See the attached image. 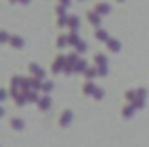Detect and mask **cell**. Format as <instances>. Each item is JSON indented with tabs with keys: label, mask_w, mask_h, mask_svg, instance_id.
<instances>
[{
	"label": "cell",
	"mask_w": 149,
	"mask_h": 147,
	"mask_svg": "<svg viewBox=\"0 0 149 147\" xmlns=\"http://www.w3.org/2000/svg\"><path fill=\"white\" fill-rule=\"evenodd\" d=\"M51 88H53V84H51V83H46V84L42 86V89H44V91H51Z\"/></svg>",
	"instance_id": "19"
},
{
	"label": "cell",
	"mask_w": 149,
	"mask_h": 147,
	"mask_svg": "<svg viewBox=\"0 0 149 147\" xmlns=\"http://www.w3.org/2000/svg\"><path fill=\"white\" fill-rule=\"evenodd\" d=\"M30 70H32V72L35 74V76H37V79H44V70H40L35 63H33V65H30Z\"/></svg>",
	"instance_id": "2"
},
{
	"label": "cell",
	"mask_w": 149,
	"mask_h": 147,
	"mask_svg": "<svg viewBox=\"0 0 149 147\" xmlns=\"http://www.w3.org/2000/svg\"><path fill=\"white\" fill-rule=\"evenodd\" d=\"M137 96H139V98H144V96H146V89H144V88H140V89L137 91Z\"/></svg>",
	"instance_id": "18"
},
{
	"label": "cell",
	"mask_w": 149,
	"mask_h": 147,
	"mask_svg": "<svg viewBox=\"0 0 149 147\" xmlns=\"http://www.w3.org/2000/svg\"><path fill=\"white\" fill-rule=\"evenodd\" d=\"M77 23H79L77 18H68V25H70L72 28H77Z\"/></svg>",
	"instance_id": "13"
},
{
	"label": "cell",
	"mask_w": 149,
	"mask_h": 147,
	"mask_svg": "<svg viewBox=\"0 0 149 147\" xmlns=\"http://www.w3.org/2000/svg\"><path fill=\"white\" fill-rule=\"evenodd\" d=\"M95 89H97V88H95V86H93L91 83H88V84L84 86V93H88V95H91V93H95Z\"/></svg>",
	"instance_id": "8"
},
{
	"label": "cell",
	"mask_w": 149,
	"mask_h": 147,
	"mask_svg": "<svg viewBox=\"0 0 149 147\" xmlns=\"http://www.w3.org/2000/svg\"><path fill=\"white\" fill-rule=\"evenodd\" d=\"M79 51H86V44H83V42H79Z\"/></svg>",
	"instance_id": "24"
},
{
	"label": "cell",
	"mask_w": 149,
	"mask_h": 147,
	"mask_svg": "<svg viewBox=\"0 0 149 147\" xmlns=\"http://www.w3.org/2000/svg\"><path fill=\"white\" fill-rule=\"evenodd\" d=\"M133 110H135V105H130V107H125V110H123V116H125V117H130V116L133 114Z\"/></svg>",
	"instance_id": "7"
},
{
	"label": "cell",
	"mask_w": 149,
	"mask_h": 147,
	"mask_svg": "<svg viewBox=\"0 0 149 147\" xmlns=\"http://www.w3.org/2000/svg\"><path fill=\"white\" fill-rule=\"evenodd\" d=\"M68 44H79V37H77L76 33H72V35L68 37Z\"/></svg>",
	"instance_id": "9"
},
{
	"label": "cell",
	"mask_w": 149,
	"mask_h": 147,
	"mask_svg": "<svg viewBox=\"0 0 149 147\" xmlns=\"http://www.w3.org/2000/svg\"><path fill=\"white\" fill-rule=\"evenodd\" d=\"M13 46L21 47V46H23V40H19V37H13Z\"/></svg>",
	"instance_id": "14"
},
{
	"label": "cell",
	"mask_w": 149,
	"mask_h": 147,
	"mask_svg": "<svg viewBox=\"0 0 149 147\" xmlns=\"http://www.w3.org/2000/svg\"><path fill=\"white\" fill-rule=\"evenodd\" d=\"M90 19H91V21H93V23H95V25H97V26H98V25H100V19H98V18H97V16H95V14H90Z\"/></svg>",
	"instance_id": "17"
},
{
	"label": "cell",
	"mask_w": 149,
	"mask_h": 147,
	"mask_svg": "<svg viewBox=\"0 0 149 147\" xmlns=\"http://www.w3.org/2000/svg\"><path fill=\"white\" fill-rule=\"evenodd\" d=\"M49 105H51V98H49V96H46V98H42V100L39 102V107H40L42 110H47Z\"/></svg>",
	"instance_id": "4"
},
{
	"label": "cell",
	"mask_w": 149,
	"mask_h": 147,
	"mask_svg": "<svg viewBox=\"0 0 149 147\" xmlns=\"http://www.w3.org/2000/svg\"><path fill=\"white\" fill-rule=\"evenodd\" d=\"M95 61H97V65H100V67H104V65H107V60H105V56H102V54H98V56H95Z\"/></svg>",
	"instance_id": "6"
},
{
	"label": "cell",
	"mask_w": 149,
	"mask_h": 147,
	"mask_svg": "<svg viewBox=\"0 0 149 147\" xmlns=\"http://www.w3.org/2000/svg\"><path fill=\"white\" fill-rule=\"evenodd\" d=\"M72 121V112L70 110H65L63 112V116H61V121H60V124L61 126H68V123Z\"/></svg>",
	"instance_id": "1"
},
{
	"label": "cell",
	"mask_w": 149,
	"mask_h": 147,
	"mask_svg": "<svg viewBox=\"0 0 149 147\" xmlns=\"http://www.w3.org/2000/svg\"><path fill=\"white\" fill-rule=\"evenodd\" d=\"M109 47H111L112 51H118V49H119V42H116V40H109Z\"/></svg>",
	"instance_id": "11"
},
{
	"label": "cell",
	"mask_w": 149,
	"mask_h": 147,
	"mask_svg": "<svg viewBox=\"0 0 149 147\" xmlns=\"http://www.w3.org/2000/svg\"><path fill=\"white\" fill-rule=\"evenodd\" d=\"M63 44H65V37H60V40H58V46H60V47H61V46H63Z\"/></svg>",
	"instance_id": "23"
},
{
	"label": "cell",
	"mask_w": 149,
	"mask_h": 147,
	"mask_svg": "<svg viewBox=\"0 0 149 147\" xmlns=\"http://www.w3.org/2000/svg\"><path fill=\"white\" fill-rule=\"evenodd\" d=\"M126 96H128L130 100H133V98H135V93H133V91H128V93H126Z\"/></svg>",
	"instance_id": "22"
},
{
	"label": "cell",
	"mask_w": 149,
	"mask_h": 147,
	"mask_svg": "<svg viewBox=\"0 0 149 147\" xmlns=\"http://www.w3.org/2000/svg\"><path fill=\"white\" fill-rule=\"evenodd\" d=\"M107 14L109 12V6L107 4H100V6H97V14Z\"/></svg>",
	"instance_id": "5"
},
{
	"label": "cell",
	"mask_w": 149,
	"mask_h": 147,
	"mask_svg": "<svg viewBox=\"0 0 149 147\" xmlns=\"http://www.w3.org/2000/svg\"><path fill=\"white\" fill-rule=\"evenodd\" d=\"M98 74H100V76H105V74H107V68H105V65L98 68Z\"/></svg>",
	"instance_id": "20"
},
{
	"label": "cell",
	"mask_w": 149,
	"mask_h": 147,
	"mask_svg": "<svg viewBox=\"0 0 149 147\" xmlns=\"http://www.w3.org/2000/svg\"><path fill=\"white\" fill-rule=\"evenodd\" d=\"M97 37H100V40H105L107 39V33L104 30H100V32H97Z\"/></svg>",
	"instance_id": "16"
},
{
	"label": "cell",
	"mask_w": 149,
	"mask_h": 147,
	"mask_svg": "<svg viewBox=\"0 0 149 147\" xmlns=\"http://www.w3.org/2000/svg\"><path fill=\"white\" fill-rule=\"evenodd\" d=\"M93 96H95V98H102V96H104V89L97 88V89H95V93H93Z\"/></svg>",
	"instance_id": "15"
},
{
	"label": "cell",
	"mask_w": 149,
	"mask_h": 147,
	"mask_svg": "<svg viewBox=\"0 0 149 147\" xmlns=\"http://www.w3.org/2000/svg\"><path fill=\"white\" fill-rule=\"evenodd\" d=\"M76 70H77V72H83V70H86V61H77V65H76Z\"/></svg>",
	"instance_id": "10"
},
{
	"label": "cell",
	"mask_w": 149,
	"mask_h": 147,
	"mask_svg": "<svg viewBox=\"0 0 149 147\" xmlns=\"http://www.w3.org/2000/svg\"><path fill=\"white\" fill-rule=\"evenodd\" d=\"M13 126L18 128V130H21V128H23V121H21V119H13Z\"/></svg>",
	"instance_id": "12"
},
{
	"label": "cell",
	"mask_w": 149,
	"mask_h": 147,
	"mask_svg": "<svg viewBox=\"0 0 149 147\" xmlns=\"http://www.w3.org/2000/svg\"><path fill=\"white\" fill-rule=\"evenodd\" d=\"M95 74H97L95 70H86V76H88V77H93V76H95Z\"/></svg>",
	"instance_id": "21"
},
{
	"label": "cell",
	"mask_w": 149,
	"mask_h": 147,
	"mask_svg": "<svg viewBox=\"0 0 149 147\" xmlns=\"http://www.w3.org/2000/svg\"><path fill=\"white\" fill-rule=\"evenodd\" d=\"M63 61H65V58H63V56H60V58L54 61V65H53V72H54V74L61 70V67H63Z\"/></svg>",
	"instance_id": "3"
}]
</instances>
